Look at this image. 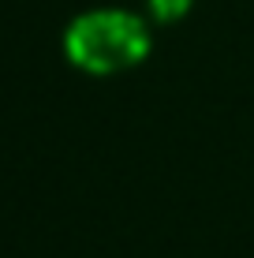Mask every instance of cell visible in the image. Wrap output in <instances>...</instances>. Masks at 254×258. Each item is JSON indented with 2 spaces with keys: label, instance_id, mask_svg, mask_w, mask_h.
I'll use <instances>...</instances> for the list:
<instances>
[{
  "label": "cell",
  "instance_id": "2",
  "mask_svg": "<svg viewBox=\"0 0 254 258\" xmlns=\"http://www.w3.org/2000/svg\"><path fill=\"white\" fill-rule=\"evenodd\" d=\"M150 8H153V15L161 23H176L187 15V8H191V0H150Z\"/></svg>",
  "mask_w": 254,
  "mask_h": 258
},
{
  "label": "cell",
  "instance_id": "1",
  "mask_svg": "<svg viewBox=\"0 0 254 258\" xmlns=\"http://www.w3.org/2000/svg\"><path fill=\"white\" fill-rule=\"evenodd\" d=\"M64 49L67 60L90 75H116L146 60L150 34L127 12H90L71 23Z\"/></svg>",
  "mask_w": 254,
  "mask_h": 258
}]
</instances>
